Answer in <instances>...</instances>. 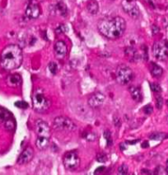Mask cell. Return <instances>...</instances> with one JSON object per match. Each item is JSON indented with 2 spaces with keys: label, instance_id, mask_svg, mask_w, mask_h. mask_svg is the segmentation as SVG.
<instances>
[{
  "label": "cell",
  "instance_id": "obj_11",
  "mask_svg": "<svg viewBox=\"0 0 168 175\" xmlns=\"http://www.w3.org/2000/svg\"><path fill=\"white\" fill-rule=\"evenodd\" d=\"M54 51H55V55L56 59L60 60H64L68 54V47L65 42L63 40H58L55 44Z\"/></svg>",
  "mask_w": 168,
  "mask_h": 175
},
{
  "label": "cell",
  "instance_id": "obj_29",
  "mask_svg": "<svg viewBox=\"0 0 168 175\" xmlns=\"http://www.w3.org/2000/svg\"><path fill=\"white\" fill-rule=\"evenodd\" d=\"M156 101H157V107L158 109H161L163 106V99H162V98L161 96H158L156 99Z\"/></svg>",
  "mask_w": 168,
  "mask_h": 175
},
{
  "label": "cell",
  "instance_id": "obj_26",
  "mask_svg": "<svg viewBox=\"0 0 168 175\" xmlns=\"http://www.w3.org/2000/svg\"><path fill=\"white\" fill-rule=\"evenodd\" d=\"M150 88L152 89V91L155 92V93H161V88L160 87V85L157 84H150Z\"/></svg>",
  "mask_w": 168,
  "mask_h": 175
},
{
  "label": "cell",
  "instance_id": "obj_4",
  "mask_svg": "<svg viewBox=\"0 0 168 175\" xmlns=\"http://www.w3.org/2000/svg\"><path fill=\"white\" fill-rule=\"evenodd\" d=\"M133 76H134L133 71L129 66L124 65H121L120 66H118L115 72V78L119 84L122 85L129 84L133 79Z\"/></svg>",
  "mask_w": 168,
  "mask_h": 175
},
{
  "label": "cell",
  "instance_id": "obj_25",
  "mask_svg": "<svg viewBox=\"0 0 168 175\" xmlns=\"http://www.w3.org/2000/svg\"><path fill=\"white\" fill-rule=\"evenodd\" d=\"M96 160L100 163H105L107 160V156L106 154L104 153H99L96 155Z\"/></svg>",
  "mask_w": 168,
  "mask_h": 175
},
{
  "label": "cell",
  "instance_id": "obj_10",
  "mask_svg": "<svg viewBox=\"0 0 168 175\" xmlns=\"http://www.w3.org/2000/svg\"><path fill=\"white\" fill-rule=\"evenodd\" d=\"M105 99H106V96L102 93L96 92L90 96V98L88 99V103L92 108H97L102 105L103 102H105Z\"/></svg>",
  "mask_w": 168,
  "mask_h": 175
},
{
  "label": "cell",
  "instance_id": "obj_5",
  "mask_svg": "<svg viewBox=\"0 0 168 175\" xmlns=\"http://www.w3.org/2000/svg\"><path fill=\"white\" fill-rule=\"evenodd\" d=\"M64 165L68 170H75L80 165V159L75 151H68L63 157Z\"/></svg>",
  "mask_w": 168,
  "mask_h": 175
},
{
  "label": "cell",
  "instance_id": "obj_14",
  "mask_svg": "<svg viewBox=\"0 0 168 175\" xmlns=\"http://www.w3.org/2000/svg\"><path fill=\"white\" fill-rule=\"evenodd\" d=\"M22 84V79L18 74H9L6 78V84L10 88H18Z\"/></svg>",
  "mask_w": 168,
  "mask_h": 175
},
{
  "label": "cell",
  "instance_id": "obj_18",
  "mask_svg": "<svg viewBox=\"0 0 168 175\" xmlns=\"http://www.w3.org/2000/svg\"><path fill=\"white\" fill-rule=\"evenodd\" d=\"M150 72L152 75L154 77H160L163 73V69L159 65H157L155 63H151L150 65Z\"/></svg>",
  "mask_w": 168,
  "mask_h": 175
},
{
  "label": "cell",
  "instance_id": "obj_33",
  "mask_svg": "<svg viewBox=\"0 0 168 175\" xmlns=\"http://www.w3.org/2000/svg\"><path fill=\"white\" fill-rule=\"evenodd\" d=\"M142 148H146V147H148V142H144L142 145Z\"/></svg>",
  "mask_w": 168,
  "mask_h": 175
},
{
  "label": "cell",
  "instance_id": "obj_6",
  "mask_svg": "<svg viewBox=\"0 0 168 175\" xmlns=\"http://www.w3.org/2000/svg\"><path fill=\"white\" fill-rule=\"evenodd\" d=\"M153 53L156 59L165 60L168 58V46L164 41H157L153 45Z\"/></svg>",
  "mask_w": 168,
  "mask_h": 175
},
{
  "label": "cell",
  "instance_id": "obj_2",
  "mask_svg": "<svg viewBox=\"0 0 168 175\" xmlns=\"http://www.w3.org/2000/svg\"><path fill=\"white\" fill-rule=\"evenodd\" d=\"M22 50L18 45H8L1 52L0 66L6 71H12L19 68L22 63Z\"/></svg>",
  "mask_w": 168,
  "mask_h": 175
},
{
  "label": "cell",
  "instance_id": "obj_12",
  "mask_svg": "<svg viewBox=\"0 0 168 175\" xmlns=\"http://www.w3.org/2000/svg\"><path fill=\"white\" fill-rule=\"evenodd\" d=\"M40 12L41 10L40 5L34 1L30 2L26 8V16L30 19L38 18L40 17Z\"/></svg>",
  "mask_w": 168,
  "mask_h": 175
},
{
  "label": "cell",
  "instance_id": "obj_20",
  "mask_svg": "<svg viewBox=\"0 0 168 175\" xmlns=\"http://www.w3.org/2000/svg\"><path fill=\"white\" fill-rule=\"evenodd\" d=\"M67 11H68V9H67V6H66V4L62 2V1H60V2H58V4L55 5V12L58 13V15H61V16H64L67 13Z\"/></svg>",
  "mask_w": 168,
  "mask_h": 175
},
{
  "label": "cell",
  "instance_id": "obj_19",
  "mask_svg": "<svg viewBox=\"0 0 168 175\" xmlns=\"http://www.w3.org/2000/svg\"><path fill=\"white\" fill-rule=\"evenodd\" d=\"M12 118V114L7 110L4 108H0V123H6L7 121L11 120Z\"/></svg>",
  "mask_w": 168,
  "mask_h": 175
},
{
  "label": "cell",
  "instance_id": "obj_16",
  "mask_svg": "<svg viewBox=\"0 0 168 175\" xmlns=\"http://www.w3.org/2000/svg\"><path fill=\"white\" fill-rule=\"evenodd\" d=\"M87 9L89 13L92 15L96 14L99 11L98 3L96 0H89L87 4Z\"/></svg>",
  "mask_w": 168,
  "mask_h": 175
},
{
  "label": "cell",
  "instance_id": "obj_24",
  "mask_svg": "<svg viewBox=\"0 0 168 175\" xmlns=\"http://www.w3.org/2000/svg\"><path fill=\"white\" fill-rule=\"evenodd\" d=\"M49 69H50V73L53 74H55L58 72V65H57V64L55 62L50 63L49 64Z\"/></svg>",
  "mask_w": 168,
  "mask_h": 175
},
{
  "label": "cell",
  "instance_id": "obj_7",
  "mask_svg": "<svg viewBox=\"0 0 168 175\" xmlns=\"http://www.w3.org/2000/svg\"><path fill=\"white\" fill-rule=\"evenodd\" d=\"M54 126L58 130H66V131H74L76 126L73 121L66 117H57L54 121Z\"/></svg>",
  "mask_w": 168,
  "mask_h": 175
},
{
  "label": "cell",
  "instance_id": "obj_17",
  "mask_svg": "<svg viewBox=\"0 0 168 175\" xmlns=\"http://www.w3.org/2000/svg\"><path fill=\"white\" fill-rule=\"evenodd\" d=\"M129 92L131 93V96L133 99H134L137 102H141L142 99V93L141 89L139 87H131L129 88Z\"/></svg>",
  "mask_w": 168,
  "mask_h": 175
},
{
  "label": "cell",
  "instance_id": "obj_13",
  "mask_svg": "<svg viewBox=\"0 0 168 175\" xmlns=\"http://www.w3.org/2000/svg\"><path fill=\"white\" fill-rule=\"evenodd\" d=\"M33 157H34V150L31 147H26L19 155L18 163L19 164H27L30 161L32 160Z\"/></svg>",
  "mask_w": 168,
  "mask_h": 175
},
{
  "label": "cell",
  "instance_id": "obj_8",
  "mask_svg": "<svg viewBox=\"0 0 168 175\" xmlns=\"http://www.w3.org/2000/svg\"><path fill=\"white\" fill-rule=\"evenodd\" d=\"M122 7L124 12L133 18H137L139 16L140 11L138 5L136 4L135 0H123Z\"/></svg>",
  "mask_w": 168,
  "mask_h": 175
},
{
  "label": "cell",
  "instance_id": "obj_21",
  "mask_svg": "<svg viewBox=\"0 0 168 175\" xmlns=\"http://www.w3.org/2000/svg\"><path fill=\"white\" fill-rule=\"evenodd\" d=\"M4 127L7 129V131H13L15 129V121L13 118H12L11 120L7 121L6 123H4Z\"/></svg>",
  "mask_w": 168,
  "mask_h": 175
},
{
  "label": "cell",
  "instance_id": "obj_22",
  "mask_svg": "<svg viewBox=\"0 0 168 175\" xmlns=\"http://www.w3.org/2000/svg\"><path fill=\"white\" fill-rule=\"evenodd\" d=\"M104 138L106 139V142H107V146H110L112 145V138H111V134L109 131H106L103 133Z\"/></svg>",
  "mask_w": 168,
  "mask_h": 175
},
{
  "label": "cell",
  "instance_id": "obj_30",
  "mask_svg": "<svg viewBox=\"0 0 168 175\" xmlns=\"http://www.w3.org/2000/svg\"><path fill=\"white\" fill-rule=\"evenodd\" d=\"M143 112L148 114V115H149L151 113L153 112V107L151 105H147L143 107Z\"/></svg>",
  "mask_w": 168,
  "mask_h": 175
},
{
  "label": "cell",
  "instance_id": "obj_3",
  "mask_svg": "<svg viewBox=\"0 0 168 175\" xmlns=\"http://www.w3.org/2000/svg\"><path fill=\"white\" fill-rule=\"evenodd\" d=\"M32 103L34 109L38 112H43L47 111L51 106V101L45 94L44 90L38 88L33 92Z\"/></svg>",
  "mask_w": 168,
  "mask_h": 175
},
{
  "label": "cell",
  "instance_id": "obj_32",
  "mask_svg": "<svg viewBox=\"0 0 168 175\" xmlns=\"http://www.w3.org/2000/svg\"><path fill=\"white\" fill-rule=\"evenodd\" d=\"M104 170H105V167H100V168H97L95 171V174H100V173H102V172H104Z\"/></svg>",
  "mask_w": 168,
  "mask_h": 175
},
{
  "label": "cell",
  "instance_id": "obj_31",
  "mask_svg": "<svg viewBox=\"0 0 168 175\" xmlns=\"http://www.w3.org/2000/svg\"><path fill=\"white\" fill-rule=\"evenodd\" d=\"M145 2L149 5L150 7H153V8L156 7V0H145Z\"/></svg>",
  "mask_w": 168,
  "mask_h": 175
},
{
  "label": "cell",
  "instance_id": "obj_15",
  "mask_svg": "<svg viewBox=\"0 0 168 175\" xmlns=\"http://www.w3.org/2000/svg\"><path fill=\"white\" fill-rule=\"evenodd\" d=\"M50 145V139L42 136H38L36 140V146L40 150H44L47 149Z\"/></svg>",
  "mask_w": 168,
  "mask_h": 175
},
{
  "label": "cell",
  "instance_id": "obj_9",
  "mask_svg": "<svg viewBox=\"0 0 168 175\" xmlns=\"http://www.w3.org/2000/svg\"><path fill=\"white\" fill-rule=\"evenodd\" d=\"M35 131L38 136L50 138L51 136V131L49 125L42 120H37L35 123Z\"/></svg>",
  "mask_w": 168,
  "mask_h": 175
},
{
  "label": "cell",
  "instance_id": "obj_1",
  "mask_svg": "<svg viewBox=\"0 0 168 175\" xmlns=\"http://www.w3.org/2000/svg\"><path fill=\"white\" fill-rule=\"evenodd\" d=\"M97 28L104 37L115 40L123 36L126 29V22L121 17H108L99 21Z\"/></svg>",
  "mask_w": 168,
  "mask_h": 175
},
{
  "label": "cell",
  "instance_id": "obj_27",
  "mask_svg": "<svg viewBox=\"0 0 168 175\" xmlns=\"http://www.w3.org/2000/svg\"><path fill=\"white\" fill-rule=\"evenodd\" d=\"M15 106L17 107H19V108H22V109H26V108L28 107V104L26 102L19 101V102H17L15 103Z\"/></svg>",
  "mask_w": 168,
  "mask_h": 175
},
{
  "label": "cell",
  "instance_id": "obj_23",
  "mask_svg": "<svg viewBox=\"0 0 168 175\" xmlns=\"http://www.w3.org/2000/svg\"><path fill=\"white\" fill-rule=\"evenodd\" d=\"M128 170H129L128 166H127L126 164H124L119 167V168H118V173H119L120 174L125 175L128 174Z\"/></svg>",
  "mask_w": 168,
  "mask_h": 175
},
{
  "label": "cell",
  "instance_id": "obj_28",
  "mask_svg": "<svg viewBox=\"0 0 168 175\" xmlns=\"http://www.w3.org/2000/svg\"><path fill=\"white\" fill-rule=\"evenodd\" d=\"M163 138H164V134H162V133H154L153 135H150V139H152V140H161Z\"/></svg>",
  "mask_w": 168,
  "mask_h": 175
},
{
  "label": "cell",
  "instance_id": "obj_34",
  "mask_svg": "<svg viewBox=\"0 0 168 175\" xmlns=\"http://www.w3.org/2000/svg\"><path fill=\"white\" fill-rule=\"evenodd\" d=\"M166 173L168 174V160L167 161V165H166Z\"/></svg>",
  "mask_w": 168,
  "mask_h": 175
}]
</instances>
